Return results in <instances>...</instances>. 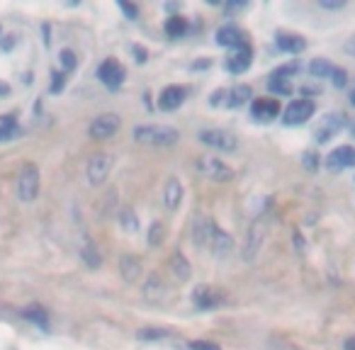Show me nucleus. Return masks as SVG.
Masks as SVG:
<instances>
[{
    "label": "nucleus",
    "instance_id": "nucleus-1",
    "mask_svg": "<svg viewBox=\"0 0 355 350\" xmlns=\"http://www.w3.org/2000/svg\"><path fill=\"white\" fill-rule=\"evenodd\" d=\"M132 137L139 143H148V146H173L180 141V132L168 124H137L132 129Z\"/></svg>",
    "mask_w": 355,
    "mask_h": 350
},
{
    "label": "nucleus",
    "instance_id": "nucleus-2",
    "mask_svg": "<svg viewBox=\"0 0 355 350\" xmlns=\"http://www.w3.org/2000/svg\"><path fill=\"white\" fill-rule=\"evenodd\" d=\"M268 236V212H263L261 217H256L248 227L246 236H243V246H241V258L246 263H253L258 258V253L263 251V243Z\"/></svg>",
    "mask_w": 355,
    "mask_h": 350
},
{
    "label": "nucleus",
    "instance_id": "nucleus-3",
    "mask_svg": "<svg viewBox=\"0 0 355 350\" xmlns=\"http://www.w3.org/2000/svg\"><path fill=\"white\" fill-rule=\"evenodd\" d=\"M40 195V168L35 163H25L17 173V198L22 202H35Z\"/></svg>",
    "mask_w": 355,
    "mask_h": 350
},
{
    "label": "nucleus",
    "instance_id": "nucleus-4",
    "mask_svg": "<svg viewBox=\"0 0 355 350\" xmlns=\"http://www.w3.org/2000/svg\"><path fill=\"white\" fill-rule=\"evenodd\" d=\"M112 163L114 158L110 156L107 151H98L93 153V156L88 158V166H85V175H88V183L90 185H103L105 180H107L110 170H112Z\"/></svg>",
    "mask_w": 355,
    "mask_h": 350
},
{
    "label": "nucleus",
    "instance_id": "nucleus-5",
    "mask_svg": "<svg viewBox=\"0 0 355 350\" xmlns=\"http://www.w3.org/2000/svg\"><path fill=\"white\" fill-rule=\"evenodd\" d=\"M198 139L205 143V146H212V148H217V151H224V153L236 151V146H239L236 137H234L232 132H227V129H219V127L202 129V132L198 134Z\"/></svg>",
    "mask_w": 355,
    "mask_h": 350
},
{
    "label": "nucleus",
    "instance_id": "nucleus-6",
    "mask_svg": "<svg viewBox=\"0 0 355 350\" xmlns=\"http://www.w3.org/2000/svg\"><path fill=\"white\" fill-rule=\"evenodd\" d=\"M198 170L202 175H207L209 180H214V183H229V180H234L232 166H227L219 156H202L198 161Z\"/></svg>",
    "mask_w": 355,
    "mask_h": 350
},
{
    "label": "nucleus",
    "instance_id": "nucleus-7",
    "mask_svg": "<svg viewBox=\"0 0 355 350\" xmlns=\"http://www.w3.org/2000/svg\"><path fill=\"white\" fill-rule=\"evenodd\" d=\"M314 100L309 98H302V100H295V103H290L285 107V112H282V122L287 124V127H295V124H304L309 122V117H314Z\"/></svg>",
    "mask_w": 355,
    "mask_h": 350
},
{
    "label": "nucleus",
    "instance_id": "nucleus-8",
    "mask_svg": "<svg viewBox=\"0 0 355 350\" xmlns=\"http://www.w3.org/2000/svg\"><path fill=\"white\" fill-rule=\"evenodd\" d=\"M348 124V117H345V112H329L326 117L319 119V124H316L314 129V139L319 143H326L331 137H336V134L340 132V129Z\"/></svg>",
    "mask_w": 355,
    "mask_h": 350
},
{
    "label": "nucleus",
    "instance_id": "nucleus-9",
    "mask_svg": "<svg viewBox=\"0 0 355 350\" xmlns=\"http://www.w3.org/2000/svg\"><path fill=\"white\" fill-rule=\"evenodd\" d=\"M119 127H122V119H119V114H114V112H105V114H100V117H95L93 122H90V127H88V134H90V139H110V137H114V134L119 132Z\"/></svg>",
    "mask_w": 355,
    "mask_h": 350
},
{
    "label": "nucleus",
    "instance_id": "nucleus-10",
    "mask_svg": "<svg viewBox=\"0 0 355 350\" xmlns=\"http://www.w3.org/2000/svg\"><path fill=\"white\" fill-rule=\"evenodd\" d=\"M214 231H217V224L209 214L200 212L198 217L193 219V243L198 248H209V241H212Z\"/></svg>",
    "mask_w": 355,
    "mask_h": 350
},
{
    "label": "nucleus",
    "instance_id": "nucleus-11",
    "mask_svg": "<svg viewBox=\"0 0 355 350\" xmlns=\"http://www.w3.org/2000/svg\"><path fill=\"white\" fill-rule=\"evenodd\" d=\"M98 78H100V83H105L110 90L119 88L124 80V66L114 59H105L103 64L98 66Z\"/></svg>",
    "mask_w": 355,
    "mask_h": 350
},
{
    "label": "nucleus",
    "instance_id": "nucleus-12",
    "mask_svg": "<svg viewBox=\"0 0 355 350\" xmlns=\"http://www.w3.org/2000/svg\"><path fill=\"white\" fill-rule=\"evenodd\" d=\"M185 98H188V88L185 85H168L158 95V107L163 112H173V110H178L185 103Z\"/></svg>",
    "mask_w": 355,
    "mask_h": 350
},
{
    "label": "nucleus",
    "instance_id": "nucleus-13",
    "mask_svg": "<svg viewBox=\"0 0 355 350\" xmlns=\"http://www.w3.org/2000/svg\"><path fill=\"white\" fill-rule=\"evenodd\" d=\"M166 292H168V287H166V282H163V277L158 275V272H148L146 280H144V285H141L144 299L151 301V304H158V301L166 299Z\"/></svg>",
    "mask_w": 355,
    "mask_h": 350
},
{
    "label": "nucleus",
    "instance_id": "nucleus-14",
    "mask_svg": "<svg viewBox=\"0 0 355 350\" xmlns=\"http://www.w3.org/2000/svg\"><path fill=\"white\" fill-rule=\"evenodd\" d=\"M193 304L198 306V309L207 311V309H214L217 304H222V295H219L214 287L209 285H198L193 290Z\"/></svg>",
    "mask_w": 355,
    "mask_h": 350
},
{
    "label": "nucleus",
    "instance_id": "nucleus-15",
    "mask_svg": "<svg viewBox=\"0 0 355 350\" xmlns=\"http://www.w3.org/2000/svg\"><path fill=\"white\" fill-rule=\"evenodd\" d=\"M251 114L258 122H270V119H275L280 114V103L275 98H258L251 105Z\"/></svg>",
    "mask_w": 355,
    "mask_h": 350
},
{
    "label": "nucleus",
    "instance_id": "nucleus-16",
    "mask_svg": "<svg viewBox=\"0 0 355 350\" xmlns=\"http://www.w3.org/2000/svg\"><path fill=\"white\" fill-rule=\"evenodd\" d=\"M251 56H253L251 46L243 42V44H239L236 49L229 54L227 69L232 71V73H243V71H248V66H251Z\"/></svg>",
    "mask_w": 355,
    "mask_h": 350
},
{
    "label": "nucleus",
    "instance_id": "nucleus-17",
    "mask_svg": "<svg viewBox=\"0 0 355 350\" xmlns=\"http://www.w3.org/2000/svg\"><path fill=\"white\" fill-rule=\"evenodd\" d=\"M326 166L331 170H340V168H355V148L353 146H338L329 153Z\"/></svg>",
    "mask_w": 355,
    "mask_h": 350
},
{
    "label": "nucleus",
    "instance_id": "nucleus-18",
    "mask_svg": "<svg viewBox=\"0 0 355 350\" xmlns=\"http://www.w3.org/2000/svg\"><path fill=\"white\" fill-rule=\"evenodd\" d=\"M180 202H183V183L173 175V178H168L166 188H163V204H166L168 212H175L180 207Z\"/></svg>",
    "mask_w": 355,
    "mask_h": 350
},
{
    "label": "nucleus",
    "instance_id": "nucleus-19",
    "mask_svg": "<svg viewBox=\"0 0 355 350\" xmlns=\"http://www.w3.org/2000/svg\"><path fill=\"white\" fill-rule=\"evenodd\" d=\"M168 270L173 272V277H175L178 282H188L190 275H193V268H190L188 258H185L180 251L171 253V258H168Z\"/></svg>",
    "mask_w": 355,
    "mask_h": 350
},
{
    "label": "nucleus",
    "instance_id": "nucleus-20",
    "mask_svg": "<svg viewBox=\"0 0 355 350\" xmlns=\"http://www.w3.org/2000/svg\"><path fill=\"white\" fill-rule=\"evenodd\" d=\"M80 261H83L90 270L103 265V256H100L98 246H95V241L88 236V234H83V238H80Z\"/></svg>",
    "mask_w": 355,
    "mask_h": 350
},
{
    "label": "nucleus",
    "instance_id": "nucleus-21",
    "mask_svg": "<svg viewBox=\"0 0 355 350\" xmlns=\"http://www.w3.org/2000/svg\"><path fill=\"white\" fill-rule=\"evenodd\" d=\"M119 275H122L124 282H137L141 277V261L132 253H124L119 258Z\"/></svg>",
    "mask_w": 355,
    "mask_h": 350
},
{
    "label": "nucleus",
    "instance_id": "nucleus-22",
    "mask_svg": "<svg viewBox=\"0 0 355 350\" xmlns=\"http://www.w3.org/2000/svg\"><path fill=\"white\" fill-rule=\"evenodd\" d=\"M209 251L214 253V258H229V253L234 251V238L229 236L224 229L217 227V231H214L212 241H209Z\"/></svg>",
    "mask_w": 355,
    "mask_h": 350
},
{
    "label": "nucleus",
    "instance_id": "nucleus-23",
    "mask_svg": "<svg viewBox=\"0 0 355 350\" xmlns=\"http://www.w3.org/2000/svg\"><path fill=\"white\" fill-rule=\"evenodd\" d=\"M214 40H217L219 46H232V49H236L239 44H243V32L239 30L236 25H224L217 30Z\"/></svg>",
    "mask_w": 355,
    "mask_h": 350
},
{
    "label": "nucleus",
    "instance_id": "nucleus-24",
    "mask_svg": "<svg viewBox=\"0 0 355 350\" xmlns=\"http://www.w3.org/2000/svg\"><path fill=\"white\" fill-rule=\"evenodd\" d=\"M275 46L280 51H287V54H300V51L306 49V42L300 35H285V32H280L275 37Z\"/></svg>",
    "mask_w": 355,
    "mask_h": 350
},
{
    "label": "nucleus",
    "instance_id": "nucleus-25",
    "mask_svg": "<svg viewBox=\"0 0 355 350\" xmlns=\"http://www.w3.org/2000/svg\"><path fill=\"white\" fill-rule=\"evenodd\" d=\"M17 134H20V124L15 114H0V141H10Z\"/></svg>",
    "mask_w": 355,
    "mask_h": 350
},
{
    "label": "nucleus",
    "instance_id": "nucleus-26",
    "mask_svg": "<svg viewBox=\"0 0 355 350\" xmlns=\"http://www.w3.org/2000/svg\"><path fill=\"white\" fill-rule=\"evenodd\" d=\"M117 219H119V227L127 234H137L139 227H141V224H139V214H134L132 207H119Z\"/></svg>",
    "mask_w": 355,
    "mask_h": 350
},
{
    "label": "nucleus",
    "instance_id": "nucleus-27",
    "mask_svg": "<svg viewBox=\"0 0 355 350\" xmlns=\"http://www.w3.org/2000/svg\"><path fill=\"white\" fill-rule=\"evenodd\" d=\"M163 30H166V35L171 37V40H178V37H183L185 32H188V20H185V17H178V15L168 17Z\"/></svg>",
    "mask_w": 355,
    "mask_h": 350
},
{
    "label": "nucleus",
    "instance_id": "nucleus-28",
    "mask_svg": "<svg viewBox=\"0 0 355 350\" xmlns=\"http://www.w3.org/2000/svg\"><path fill=\"white\" fill-rule=\"evenodd\" d=\"M268 90H270V93H275V95H280V98H287V95H292L290 80H287L285 76H277V73L270 76V80H268Z\"/></svg>",
    "mask_w": 355,
    "mask_h": 350
},
{
    "label": "nucleus",
    "instance_id": "nucleus-29",
    "mask_svg": "<svg viewBox=\"0 0 355 350\" xmlns=\"http://www.w3.org/2000/svg\"><path fill=\"white\" fill-rule=\"evenodd\" d=\"M334 71H336V66L331 64V61H326V59H314L309 64V73L314 76V78H331V76H334Z\"/></svg>",
    "mask_w": 355,
    "mask_h": 350
},
{
    "label": "nucleus",
    "instance_id": "nucleus-30",
    "mask_svg": "<svg viewBox=\"0 0 355 350\" xmlns=\"http://www.w3.org/2000/svg\"><path fill=\"white\" fill-rule=\"evenodd\" d=\"M229 95H232V98H229V105H232V107H241V105H246L248 100H251V85L239 83Z\"/></svg>",
    "mask_w": 355,
    "mask_h": 350
},
{
    "label": "nucleus",
    "instance_id": "nucleus-31",
    "mask_svg": "<svg viewBox=\"0 0 355 350\" xmlns=\"http://www.w3.org/2000/svg\"><path fill=\"white\" fill-rule=\"evenodd\" d=\"M22 316H25V319H30V321H35L40 329L49 331V319H46L44 309H40V306H30V309L22 311Z\"/></svg>",
    "mask_w": 355,
    "mask_h": 350
},
{
    "label": "nucleus",
    "instance_id": "nucleus-32",
    "mask_svg": "<svg viewBox=\"0 0 355 350\" xmlns=\"http://www.w3.org/2000/svg\"><path fill=\"white\" fill-rule=\"evenodd\" d=\"M163 238H166V227L161 222H153L148 229V246H161Z\"/></svg>",
    "mask_w": 355,
    "mask_h": 350
},
{
    "label": "nucleus",
    "instance_id": "nucleus-33",
    "mask_svg": "<svg viewBox=\"0 0 355 350\" xmlns=\"http://www.w3.org/2000/svg\"><path fill=\"white\" fill-rule=\"evenodd\" d=\"M166 335H168V331H163V329H144V331H139V338H144V340L166 338Z\"/></svg>",
    "mask_w": 355,
    "mask_h": 350
},
{
    "label": "nucleus",
    "instance_id": "nucleus-34",
    "mask_svg": "<svg viewBox=\"0 0 355 350\" xmlns=\"http://www.w3.org/2000/svg\"><path fill=\"white\" fill-rule=\"evenodd\" d=\"M59 59H61V66H64L66 71L76 69V54H73V51H71V49H64V51H61Z\"/></svg>",
    "mask_w": 355,
    "mask_h": 350
},
{
    "label": "nucleus",
    "instance_id": "nucleus-35",
    "mask_svg": "<svg viewBox=\"0 0 355 350\" xmlns=\"http://www.w3.org/2000/svg\"><path fill=\"white\" fill-rule=\"evenodd\" d=\"M345 78H348V73H345L340 66H336V71H334V76H331V83L336 85V88H343L345 85Z\"/></svg>",
    "mask_w": 355,
    "mask_h": 350
},
{
    "label": "nucleus",
    "instance_id": "nucleus-36",
    "mask_svg": "<svg viewBox=\"0 0 355 350\" xmlns=\"http://www.w3.org/2000/svg\"><path fill=\"white\" fill-rule=\"evenodd\" d=\"M119 10L124 12V15L129 17V20H137V15H139V10L132 6V3H127V0H119Z\"/></svg>",
    "mask_w": 355,
    "mask_h": 350
},
{
    "label": "nucleus",
    "instance_id": "nucleus-37",
    "mask_svg": "<svg viewBox=\"0 0 355 350\" xmlns=\"http://www.w3.org/2000/svg\"><path fill=\"white\" fill-rule=\"evenodd\" d=\"M302 163H304L306 170H316V168H319V158H316V153H311V151H306V153H304Z\"/></svg>",
    "mask_w": 355,
    "mask_h": 350
},
{
    "label": "nucleus",
    "instance_id": "nucleus-38",
    "mask_svg": "<svg viewBox=\"0 0 355 350\" xmlns=\"http://www.w3.org/2000/svg\"><path fill=\"white\" fill-rule=\"evenodd\" d=\"M190 348H193V350H219V345L207 343V340H193V343H190Z\"/></svg>",
    "mask_w": 355,
    "mask_h": 350
},
{
    "label": "nucleus",
    "instance_id": "nucleus-39",
    "mask_svg": "<svg viewBox=\"0 0 355 350\" xmlns=\"http://www.w3.org/2000/svg\"><path fill=\"white\" fill-rule=\"evenodd\" d=\"M132 54H134V59H137L139 64H144V61H146V49H144V46H132Z\"/></svg>",
    "mask_w": 355,
    "mask_h": 350
},
{
    "label": "nucleus",
    "instance_id": "nucleus-40",
    "mask_svg": "<svg viewBox=\"0 0 355 350\" xmlns=\"http://www.w3.org/2000/svg\"><path fill=\"white\" fill-rule=\"evenodd\" d=\"M321 8H343L345 0H319Z\"/></svg>",
    "mask_w": 355,
    "mask_h": 350
},
{
    "label": "nucleus",
    "instance_id": "nucleus-41",
    "mask_svg": "<svg viewBox=\"0 0 355 350\" xmlns=\"http://www.w3.org/2000/svg\"><path fill=\"white\" fill-rule=\"evenodd\" d=\"M64 88V73H54V83H51V93H59Z\"/></svg>",
    "mask_w": 355,
    "mask_h": 350
},
{
    "label": "nucleus",
    "instance_id": "nucleus-42",
    "mask_svg": "<svg viewBox=\"0 0 355 350\" xmlns=\"http://www.w3.org/2000/svg\"><path fill=\"white\" fill-rule=\"evenodd\" d=\"M343 49H345V54H353V56H355V37H350V40L345 42Z\"/></svg>",
    "mask_w": 355,
    "mask_h": 350
},
{
    "label": "nucleus",
    "instance_id": "nucleus-43",
    "mask_svg": "<svg viewBox=\"0 0 355 350\" xmlns=\"http://www.w3.org/2000/svg\"><path fill=\"white\" fill-rule=\"evenodd\" d=\"M343 350H355V338H348V340H345Z\"/></svg>",
    "mask_w": 355,
    "mask_h": 350
},
{
    "label": "nucleus",
    "instance_id": "nucleus-44",
    "mask_svg": "<svg viewBox=\"0 0 355 350\" xmlns=\"http://www.w3.org/2000/svg\"><path fill=\"white\" fill-rule=\"evenodd\" d=\"M10 93V85L8 83H0V95H8Z\"/></svg>",
    "mask_w": 355,
    "mask_h": 350
},
{
    "label": "nucleus",
    "instance_id": "nucleus-45",
    "mask_svg": "<svg viewBox=\"0 0 355 350\" xmlns=\"http://www.w3.org/2000/svg\"><path fill=\"white\" fill-rule=\"evenodd\" d=\"M350 105H353V107H355V88L350 90Z\"/></svg>",
    "mask_w": 355,
    "mask_h": 350
},
{
    "label": "nucleus",
    "instance_id": "nucleus-46",
    "mask_svg": "<svg viewBox=\"0 0 355 350\" xmlns=\"http://www.w3.org/2000/svg\"><path fill=\"white\" fill-rule=\"evenodd\" d=\"M350 134H353V139H355V119L350 122Z\"/></svg>",
    "mask_w": 355,
    "mask_h": 350
}]
</instances>
